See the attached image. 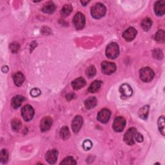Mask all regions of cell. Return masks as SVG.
Returning <instances> with one entry per match:
<instances>
[{"mask_svg":"<svg viewBox=\"0 0 165 165\" xmlns=\"http://www.w3.org/2000/svg\"><path fill=\"white\" fill-rule=\"evenodd\" d=\"M96 74V69L94 66H90L86 70V75L89 78L93 77Z\"/></svg>","mask_w":165,"mask_h":165,"instance_id":"obj_28","label":"cell"},{"mask_svg":"<svg viewBox=\"0 0 165 165\" xmlns=\"http://www.w3.org/2000/svg\"><path fill=\"white\" fill-rule=\"evenodd\" d=\"M137 33L136 28L133 27H129L126 30L123 34V37L126 41H131L134 40Z\"/></svg>","mask_w":165,"mask_h":165,"instance_id":"obj_10","label":"cell"},{"mask_svg":"<svg viewBox=\"0 0 165 165\" xmlns=\"http://www.w3.org/2000/svg\"><path fill=\"white\" fill-rule=\"evenodd\" d=\"M126 126V121L123 117H117L115 119L112 127L113 129L117 132H122Z\"/></svg>","mask_w":165,"mask_h":165,"instance_id":"obj_8","label":"cell"},{"mask_svg":"<svg viewBox=\"0 0 165 165\" xmlns=\"http://www.w3.org/2000/svg\"><path fill=\"white\" fill-rule=\"evenodd\" d=\"M152 25V20L148 18H146L143 19L141 21V27L145 30V31H148V30H150Z\"/></svg>","mask_w":165,"mask_h":165,"instance_id":"obj_24","label":"cell"},{"mask_svg":"<svg viewBox=\"0 0 165 165\" xmlns=\"http://www.w3.org/2000/svg\"><path fill=\"white\" fill-rule=\"evenodd\" d=\"M25 100V98L20 96V95H17L14 96L12 99V106L14 108L16 109L21 106V104L23 101Z\"/></svg>","mask_w":165,"mask_h":165,"instance_id":"obj_17","label":"cell"},{"mask_svg":"<svg viewBox=\"0 0 165 165\" xmlns=\"http://www.w3.org/2000/svg\"><path fill=\"white\" fill-rule=\"evenodd\" d=\"M102 82L100 81H94L93 83H91L89 88V91L91 93H95L98 92L101 86Z\"/></svg>","mask_w":165,"mask_h":165,"instance_id":"obj_23","label":"cell"},{"mask_svg":"<svg viewBox=\"0 0 165 165\" xmlns=\"http://www.w3.org/2000/svg\"><path fill=\"white\" fill-rule=\"evenodd\" d=\"M60 136L61 137L64 139V140H67L69 138L70 136V133L69 131V129L67 127H63L61 130H60Z\"/></svg>","mask_w":165,"mask_h":165,"instance_id":"obj_26","label":"cell"},{"mask_svg":"<svg viewBox=\"0 0 165 165\" xmlns=\"http://www.w3.org/2000/svg\"><path fill=\"white\" fill-rule=\"evenodd\" d=\"M13 80L15 85L18 86H20L25 81V76H23V74L21 72H18L15 73L13 75Z\"/></svg>","mask_w":165,"mask_h":165,"instance_id":"obj_18","label":"cell"},{"mask_svg":"<svg viewBox=\"0 0 165 165\" xmlns=\"http://www.w3.org/2000/svg\"><path fill=\"white\" fill-rule=\"evenodd\" d=\"M154 12L155 14L158 16L163 15L165 13V2L158 1L155 3L154 5Z\"/></svg>","mask_w":165,"mask_h":165,"instance_id":"obj_15","label":"cell"},{"mask_svg":"<svg viewBox=\"0 0 165 165\" xmlns=\"http://www.w3.org/2000/svg\"><path fill=\"white\" fill-rule=\"evenodd\" d=\"M77 163L72 157H67L61 163V164H76Z\"/></svg>","mask_w":165,"mask_h":165,"instance_id":"obj_31","label":"cell"},{"mask_svg":"<svg viewBox=\"0 0 165 165\" xmlns=\"http://www.w3.org/2000/svg\"><path fill=\"white\" fill-rule=\"evenodd\" d=\"M97 105V99L95 97H90L85 101V107L90 110L95 107Z\"/></svg>","mask_w":165,"mask_h":165,"instance_id":"obj_20","label":"cell"},{"mask_svg":"<svg viewBox=\"0 0 165 165\" xmlns=\"http://www.w3.org/2000/svg\"><path fill=\"white\" fill-rule=\"evenodd\" d=\"M119 92L121 94V98L123 99L128 98L130 97L133 93V90H132V89L131 88V86L127 83L123 84L120 86Z\"/></svg>","mask_w":165,"mask_h":165,"instance_id":"obj_11","label":"cell"},{"mask_svg":"<svg viewBox=\"0 0 165 165\" xmlns=\"http://www.w3.org/2000/svg\"><path fill=\"white\" fill-rule=\"evenodd\" d=\"M116 70V66L114 63L103 61L101 63V70L103 74L106 75H111L113 74Z\"/></svg>","mask_w":165,"mask_h":165,"instance_id":"obj_7","label":"cell"},{"mask_svg":"<svg viewBox=\"0 0 165 165\" xmlns=\"http://www.w3.org/2000/svg\"><path fill=\"white\" fill-rule=\"evenodd\" d=\"M149 110H150V107H149L148 105H146L142 107L139 111V116L142 119H146L148 116Z\"/></svg>","mask_w":165,"mask_h":165,"instance_id":"obj_22","label":"cell"},{"mask_svg":"<svg viewBox=\"0 0 165 165\" xmlns=\"http://www.w3.org/2000/svg\"><path fill=\"white\" fill-rule=\"evenodd\" d=\"M153 56L154 58L158 59H161L163 58V54L161 50L155 49L153 51Z\"/></svg>","mask_w":165,"mask_h":165,"instance_id":"obj_32","label":"cell"},{"mask_svg":"<svg viewBox=\"0 0 165 165\" xmlns=\"http://www.w3.org/2000/svg\"><path fill=\"white\" fill-rule=\"evenodd\" d=\"M89 2H81V3L84 6H86V5L87 4V3H89Z\"/></svg>","mask_w":165,"mask_h":165,"instance_id":"obj_39","label":"cell"},{"mask_svg":"<svg viewBox=\"0 0 165 165\" xmlns=\"http://www.w3.org/2000/svg\"><path fill=\"white\" fill-rule=\"evenodd\" d=\"M106 11V9L105 5L101 3H98L92 7L91 14L93 18L100 19L105 15Z\"/></svg>","mask_w":165,"mask_h":165,"instance_id":"obj_1","label":"cell"},{"mask_svg":"<svg viewBox=\"0 0 165 165\" xmlns=\"http://www.w3.org/2000/svg\"><path fill=\"white\" fill-rule=\"evenodd\" d=\"M83 147L85 150H89L92 147V143L90 140H85L83 143Z\"/></svg>","mask_w":165,"mask_h":165,"instance_id":"obj_33","label":"cell"},{"mask_svg":"<svg viewBox=\"0 0 165 165\" xmlns=\"http://www.w3.org/2000/svg\"><path fill=\"white\" fill-rule=\"evenodd\" d=\"M66 98H67V99L68 101L71 100V99H72L74 98V93L70 92V93H69L67 94V96H66Z\"/></svg>","mask_w":165,"mask_h":165,"instance_id":"obj_37","label":"cell"},{"mask_svg":"<svg viewBox=\"0 0 165 165\" xmlns=\"http://www.w3.org/2000/svg\"><path fill=\"white\" fill-rule=\"evenodd\" d=\"M8 159H9V153L5 149H3L0 153V161L3 164H5L8 161Z\"/></svg>","mask_w":165,"mask_h":165,"instance_id":"obj_27","label":"cell"},{"mask_svg":"<svg viewBox=\"0 0 165 165\" xmlns=\"http://www.w3.org/2000/svg\"><path fill=\"white\" fill-rule=\"evenodd\" d=\"M83 123V117L80 115H77L74 117V120L72 121V130L75 132L77 133L79 132L82 127Z\"/></svg>","mask_w":165,"mask_h":165,"instance_id":"obj_14","label":"cell"},{"mask_svg":"<svg viewBox=\"0 0 165 165\" xmlns=\"http://www.w3.org/2000/svg\"><path fill=\"white\" fill-rule=\"evenodd\" d=\"M137 132V130L135 128H129L124 136V141L128 145H132L135 143V136Z\"/></svg>","mask_w":165,"mask_h":165,"instance_id":"obj_4","label":"cell"},{"mask_svg":"<svg viewBox=\"0 0 165 165\" xmlns=\"http://www.w3.org/2000/svg\"><path fill=\"white\" fill-rule=\"evenodd\" d=\"M8 70H9V68H8V67H3L2 68V72H5V73H7L8 72Z\"/></svg>","mask_w":165,"mask_h":165,"instance_id":"obj_38","label":"cell"},{"mask_svg":"<svg viewBox=\"0 0 165 165\" xmlns=\"http://www.w3.org/2000/svg\"><path fill=\"white\" fill-rule=\"evenodd\" d=\"M56 9V7L53 2H49L45 3L42 9V11L47 14H52Z\"/></svg>","mask_w":165,"mask_h":165,"instance_id":"obj_19","label":"cell"},{"mask_svg":"<svg viewBox=\"0 0 165 165\" xmlns=\"http://www.w3.org/2000/svg\"><path fill=\"white\" fill-rule=\"evenodd\" d=\"M139 76L141 80L143 82L148 83L153 80L155 76V73L150 68L145 67L140 70Z\"/></svg>","mask_w":165,"mask_h":165,"instance_id":"obj_3","label":"cell"},{"mask_svg":"<svg viewBox=\"0 0 165 165\" xmlns=\"http://www.w3.org/2000/svg\"><path fill=\"white\" fill-rule=\"evenodd\" d=\"M86 85V81L84 78L80 77L79 78L74 80L72 83V86L74 90H80L81 88L84 87Z\"/></svg>","mask_w":165,"mask_h":165,"instance_id":"obj_16","label":"cell"},{"mask_svg":"<svg viewBox=\"0 0 165 165\" xmlns=\"http://www.w3.org/2000/svg\"><path fill=\"white\" fill-rule=\"evenodd\" d=\"M73 23L76 29L77 30L83 29L85 25V15L81 12H77L74 18Z\"/></svg>","mask_w":165,"mask_h":165,"instance_id":"obj_5","label":"cell"},{"mask_svg":"<svg viewBox=\"0 0 165 165\" xmlns=\"http://www.w3.org/2000/svg\"><path fill=\"white\" fill-rule=\"evenodd\" d=\"M111 116V112L108 109L104 108L98 113V119L102 123H106L108 122Z\"/></svg>","mask_w":165,"mask_h":165,"instance_id":"obj_9","label":"cell"},{"mask_svg":"<svg viewBox=\"0 0 165 165\" xmlns=\"http://www.w3.org/2000/svg\"><path fill=\"white\" fill-rule=\"evenodd\" d=\"M10 49L13 53H17L20 49V45L17 43H12L10 45Z\"/></svg>","mask_w":165,"mask_h":165,"instance_id":"obj_34","label":"cell"},{"mask_svg":"<svg viewBox=\"0 0 165 165\" xmlns=\"http://www.w3.org/2000/svg\"><path fill=\"white\" fill-rule=\"evenodd\" d=\"M58 158V152L56 149L49 150L46 154L45 159L49 164H53L56 163Z\"/></svg>","mask_w":165,"mask_h":165,"instance_id":"obj_12","label":"cell"},{"mask_svg":"<svg viewBox=\"0 0 165 165\" xmlns=\"http://www.w3.org/2000/svg\"><path fill=\"white\" fill-rule=\"evenodd\" d=\"M73 10V8L71 5H65L62 8L61 11V14L62 17L65 18L67 17L70 14L72 13Z\"/></svg>","mask_w":165,"mask_h":165,"instance_id":"obj_21","label":"cell"},{"mask_svg":"<svg viewBox=\"0 0 165 165\" xmlns=\"http://www.w3.org/2000/svg\"><path fill=\"white\" fill-rule=\"evenodd\" d=\"M106 56L111 59H114L117 58L119 54V46L116 43H110L106 49Z\"/></svg>","mask_w":165,"mask_h":165,"instance_id":"obj_2","label":"cell"},{"mask_svg":"<svg viewBox=\"0 0 165 165\" xmlns=\"http://www.w3.org/2000/svg\"><path fill=\"white\" fill-rule=\"evenodd\" d=\"M135 139L137 141V142H142V141H143V136L141 135V133H138L137 132H136V136H135Z\"/></svg>","mask_w":165,"mask_h":165,"instance_id":"obj_36","label":"cell"},{"mask_svg":"<svg viewBox=\"0 0 165 165\" xmlns=\"http://www.w3.org/2000/svg\"><path fill=\"white\" fill-rule=\"evenodd\" d=\"M21 127V123L18 119H14L12 121V128L14 131H18Z\"/></svg>","mask_w":165,"mask_h":165,"instance_id":"obj_30","label":"cell"},{"mask_svg":"<svg viewBox=\"0 0 165 165\" xmlns=\"http://www.w3.org/2000/svg\"><path fill=\"white\" fill-rule=\"evenodd\" d=\"M155 40L158 43H163L165 40V33L164 30H159L155 36Z\"/></svg>","mask_w":165,"mask_h":165,"instance_id":"obj_25","label":"cell"},{"mask_svg":"<svg viewBox=\"0 0 165 165\" xmlns=\"http://www.w3.org/2000/svg\"><path fill=\"white\" fill-rule=\"evenodd\" d=\"M21 114L23 118L24 119L25 121H29L32 120L34 115V108L30 105H25L22 108Z\"/></svg>","mask_w":165,"mask_h":165,"instance_id":"obj_6","label":"cell"},{"mask_svg":"<svg viewBox=\"0 0 165 165\" xmlns=\"http://www.w3.org/2000/svg\"><path fill=\"white\" fill-rule=\"evenodd\" d=\"M41 91L39 89H37V88H35V89H33L32 90L30 91V95L32 96L33 97H37L39 96L41 94Z\"/></svg>","mask_w":165,"mask_h":165,"instance_id":"obj_35","label":"cell"},{"mask_svg":"<svg viewBox=\"0 0 165 165\" xmlns=\"http://www.w3.org/2000/svg\"><path fill=\"white\" fill-rule=\"evenodd\" d=\"M158 127L159 130L161 134L163 136H164V117L161 116L159 118L158 120Z\"/></svg>","mask_w":165,"mask_h":165,"instance_id":"obj_29","label":"cell"},{"mask_svg":"<svg viewBox=\"0 0 165 165\" xmlns=\"http://www.w3.org/2000/svg\"><path fill=\"white\" fill-rule=\"evenodd\" d=\"M52 125V119L51 117L47 116L45 117L41 121L40 128L41 132H45L50 130Z\"/></svg>","mask_w":165,"mask_h":165,"instance_id":"obj_13","label":"cell"}]
</instances>
